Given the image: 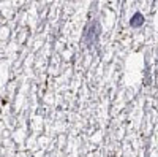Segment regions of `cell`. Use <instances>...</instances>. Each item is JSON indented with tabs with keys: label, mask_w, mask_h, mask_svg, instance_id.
I'll use <instances>...</instances> for the list:
<instances>
[{
	"label": "cell",
	"mask_w": 158,
	"mask_h": 157,
	"mask_svg": "<svg viewBox=\"0 0 158 157\" xmlns=\"http://www.w3.org/2000/svg\"><path fill=\"white\" fill-rule=\"evenodd\" d=\"M100 22L98 21H92L89 25H87V29H85V33H84V38H85V43L90 46V45H94L95 41H98V38H100Z\"/></svg>",
	"instance_id": "1"
},
{
	"label": "cell",
	"mask_w": 158,
	"mask_h": 157,
	"mask_svg": "<svg viewBox=\"0 0 158 157\" xmlns=\"http://www.w3.org/2000/svg\"><path fill=\"white\" fill-rule=\"evenodd\" d=\"M142 24H144V15H142L141 11H136L135 15L130 18V27H133V29H139Z\"/></svg>",
	"instance_id": "2"
}]
</instances>
